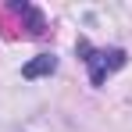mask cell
Listing matches in <instances>:
<instances>
[{
  "label": "cell",
  "instance_id": "cell-3",
  "mask_svg": "<svg viewBox=\"0 0 132 132\" xmlns=\"http://www.w3.org/2000/svg\"><path fill=\"white\" fill-rule=\"evenodd\" d=\"M11 11H14L18 18H25V22H29V32H32V36H43V32H46L43 14H39L32 4H11Z\"/></svg>",
  "mask_w": 132,
  "mask_h": 132
},
{
  "label": "cell",
  "instance_id": "cell-1",
  "mask_svg": "<svg viewBox=\"0 0 132 132\" xmlns=\"http://www.w3.org/2000/svg\"><path fill=\"white\" fill-rule=\"evenodd\" d=\"M75 50H79V57L86 61L93 86H104L111 75H114L118 68H125V61H129V54H125L121 46H89L86 39H79Z\"/></svg>",
  "mask_w": 132,
  "mask_h": 132
},
{
  "label": "cell",
  "instance_id": "cell-2",
  "mask_svg": "<svg viewBox=\"0 0 132 132\" xmlns=\"http://www.w3.org/2000/svg\"><path fill=\"white\" fill-rule=\"evenodd\" d=\"M54 71H57V57L54 54H39V57H32L22 68V79H43V75H54Z\"/></svg>",
  "mask_w": 132,
  "mask_h": 132
}]
</instances>
